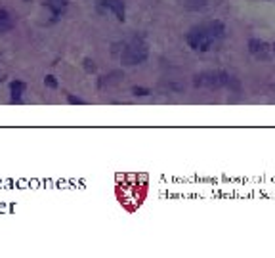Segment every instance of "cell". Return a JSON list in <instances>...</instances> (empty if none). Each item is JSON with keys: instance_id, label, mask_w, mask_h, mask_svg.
I'll use <instances>...</instances> for the list:
<instances>
[{"instance_id": "obj_1", "label": "cell", "mask_w": 275, "mask_h": 258, "mask_svg": "<svg viewBox=\"0 0 275 258\" xmlns=\"http://www.w3.org/2000/svg\"><path fill=\"white\" fill-rule=\"evenodd\" d=\"M216 42H218V40L212 36V33H210V29H209V25H207V23H203V25H197V27H193V29H189L188 44L193 48V50L209 52Z\"/></svg>"}, {"instance_id": "obj_6", "label": "cell", "mask_w": 275, "mask_h": 258, "mask_svg": "<svg viewBox=\"0 0 275 258\" xmlns=\"http://www.w3.org/2000/svg\"><path fill=\"white\" fill-rule=\"evenodd\" d=\"M12 27H14V19H12L10 12L4 10V8H0V35L8 33Z\"/></svg>"}, {"instance_id": "obj_13", "label": "cell", "mask_w": 275, "mask_h": 258, "mask_svg": "<svg viewBox=\"0 0 275 258\" xmlns=\"http://www.w3.org/2000/svg\"><path fill=\"white\" fill-rule=\"evenodd\" d=\"M69 103H82L80 98H75V96H69Z\"/></svg>"}, {"instance_id": "obj_9", "label": "cell", "mask_w": 275, "mask_h": 258, "mask_svg": "<svg viewBox=\"0 0 275 258\" xmlns=\"http://www.w3.org/2000/svg\"><path fill=\"white\" fill-rule=\"evenodd\" d=\"M209 4V0H184V6L188 8V10H204Z\"/></svg>"}, {"instance_id": "obj_8", "label": "cell", "mask_w": 275, "mask_h": 258, "mask_svg": "<svg viewBox=\"0 0 275 258\" xmlns=\"http://www.w3.org/2000/svg\"><path fill=\"white\" fill-rule=\"evenodd\" d=\"M10 92H12V101H19L21 100V96L25 94V82H21V80H14V82L10 84Z\"/></svg>"}, {"instance_id": "obj_4", "label": "cell", "mask_w": 275, "mask_h": 258, "mask_svg": "<svg viewBox=\"0 0 275 258\" xmlns=\"http://www.w3.org/2000/svg\"><path fill=\"white\" fill-rule=\"evenodd\" d=\"M248 50H250V54H253L256 59L268 61L269 57H271L273 48H271L266 40H260V38H250V40H248Z\"/></svg>"}, {"instance_id": "obj_5", "label": "cell", "mask_w": 275, "mask_h": 258, "mask_svg": "<svg viewBox=\"0 0 275 258\" xmlns=\"http://www.w3.org/2000/svg\"><path fill=\"white\" fill-rule=\"evenodd\" d=\"M100 4H102L105 10H111L113 14L117 15V19L119 22H124V2L123 0H100Z\"/></svg>"}, {"instance_id": "obj_7", "label": "cell", "mask_w": 275, "mask_h": 258, "mask_svg": "<svg viewBox=\"0 0 275 258\" xmlns=\"http://www.w3.org/2000/svg\"><path fill=\"white\" fill-rule=\"evenodd\" d=\"M46 6L50 8L52 10V14L56 15H61L63 12H65V8H67V0H46Z\"/></svg>"}, {"instance_id": "obj_14", "label": "cell", "mask_w": 275, "mask_h": 258, "mask_svg": "<svg viewBox=\"0 0 275 258\" xmlns=\"http://www.w3.org/2000/svg\"><path fill=\"white\" fill-rule=\"evenodd\" d=\"M271 48H273V52H275V42H273V44H271Z\"/></svg>"}, {"instance_id": "obj_11", "label": "cell", "mask_w": 275, "mask_h": 258, "mask_svg": "<svg viewBox=\"0 0 275 258\" xmlns=\"http://www.w3.org/2000/svg\"><path fill=\"white\" fill-rule=\"evenodd\" d=\"M132 94H134V96H149V90H147V88H142V86H134V88H132Z\"/></svg>"}, {"instance_id": "obj_10", "label": "cell", "mask_w": 275, "mask_h": 258, "mask_svg": "<svg viewBox=\"0 0 275 258\" xmlns=\"http://www.w3.org/2000/svg\"><path fill=\"white\" fill-rule=\"evenodd\" d=\"M44 84L48 86V88H58V80H56L54 75H46L44 77Z\"/></svg>"}, {"instance_id": "obj_2", "label": "cell", "mask_w": 275, "mask_h": 258, "mask_svg": "<svg viewBox=\"0 0 275 258\" xmlns=\"http://www.w3.org/2000/svg\"><path fill=\"white\" fill-rule=\"evenodd\" d=\"M232 82L233 79L225 71H203L195 75V79H193V84L197 88H224Z\"/></svg>"}, {"instance_id": "obj_3", "label": "cell", "mask_w": 275, "mask_h": 258, "mask_svg": "<svg viewBox=\"0 0 275 258\" xmlns=\"http://www.w3.org/2000/svg\"><path fill=\"white\" fill-rule=\"evenodd\" d=\"M124 65H140L147 59V44L142 38H134L126 48H124L123 56H121Z\"/></svg>"}, {"instance_id": "obj_12", "label": "cell", "mask_w": 275, "mask_h": 258, "mask_svg": "<svg viewBox=\"0 0 275 258\" xmlns=\"http://www.w3.org/2000/svg\"><path fill=\"white\" fill-rule=\"evenodd\" d=\"M84 67H86V71H92V73L96 71V65L92 59H84Z\"/></svg>"}]
</instances>
